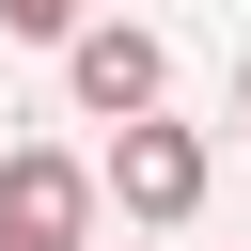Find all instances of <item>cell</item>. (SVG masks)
<instances>
[{"instance_id": "3957f363", "label": "cell", "mask_w": 251, "mask_h": 251, "mask_svg": "<svg viewBox=\"0 0 251 251\" xmlns=\"http://www.w3.org/2000/svg\"><path fill=\"white\" fill-rule=\"evenodd\" d=\"M0 235H31V251H78V235H94V173H78L63 141H16V157H0Z\"/></svg>"}, {"instance_id": "7a4b0ae2", "label": "cell", "mask_w": 251, "mask_h": 251, "mask_svg": "<svg viewBox=\"0 0 251 251\" xmlns=\"http://www.w3.org/2000/svg\"><path fill=\"white\" fill-rule=\"evenodd\" d=\"M63 94H78L94 126H110V110H157V94H173V47H157L141 16H78V31H63Z\"/></svg>"}, {"instance_id": "5b68a950", "label": "cell", "mask_w": 251, "mask_h": 251, "mask_svg": "<svg viewBox=\"0 0 251 251\" xmlns=\"http://www.w3.org/2000/svg\"><path fill=\"white\" fill-rule=\"evenodd\" d=\"M235 110H251V63H235Z\"/></svg>"}, {"instance_id": "6da1fadb", "label": "cell", "mask_w": 251, "mask_h": 251, "mask_svg": "<svg viewBox=\"0 0 251 251\" xmlns=\"http://www.w3.org/2000/svg\"><path fill=\"white\" fill-rule=\"evenodd\" d=\"M204 126H157V110H110V157H94V204H126L141 235H173V220H204Z\"/></svg>"}, {"instance_id": "8992f818", "label": "cell", "mask_w": 251, "mask_h": 251, "mask_svg": "<svg viewBox=\"0 0 251 251\" xmlns=\"http://www.w3.org/2000/svg\"><path fill=\"white\" fill-rule=\"evenodd\" d=\"M0 251H31V235H0Z\"/></svg>"}, {"instance_id": "277c9868", "label": "cell", "mask_w": 251, "mask_h": 251, "mask_svg": "<svg viewBox=\"0 0 251 251\" xmlns=\"http://www.w3.org/2000/svg\"><path fill=\"white\" fill-rule=\"evenodd\" d=\"M78 16H94V0H0V31H31V47H63Z\"/></svg>"}]
</instances>
